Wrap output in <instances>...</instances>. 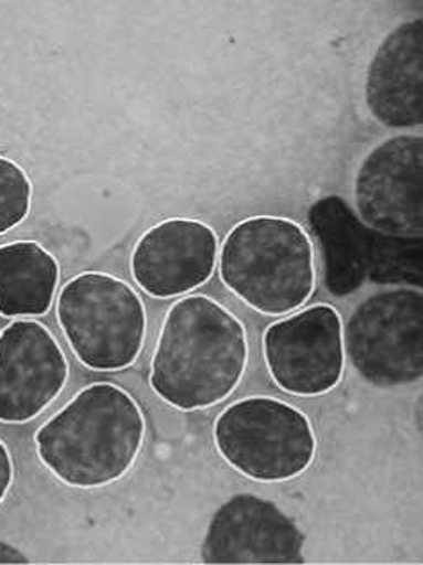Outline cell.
Segmentation results:
<instances>
[{
    "mask_svg": "<svg viewBox=\"0 0 423 565\" xmlns=\"http://www.w3.org/2000/svg\"><path fill=\"white\" fill-rule=\"evenodd\" d=\"M251 361L247 327L222 301L187 295L168 309L150 359L149 385L181 413L216 407L240 387Z\"/></svg>",
    "mask_w": 423,
    "mask_h": 565,
    "instance_id": "cell-1",
    "label": "cell"
},
{
    "mask_svg": "<svg viewBox=\"0 0 423 565\" xmlns=\"http://www.w3.org/2000/svg\"><path fill=\"white\" fill-rule=\"evenodd\" d=\"M145 437L147 419L135 396L112 382H95L38 428L34 448L52 477L92 491L130 473Z\"/></svg>",
    "mask_w": 423,
    "mask_h": 565,
    "instance_id": "cell-2",
    "label": "cell"
},
{
    "mask_svg": "<svg viewBox=\"0 0 423 565\" xmlns=\"http://www.w3.org/2000/svg\"><path fill=\"white\" fill-rule=\"evenodd\" d=\"M219 275L225 289L252 311L284 318L315 295V245L295 220L251 216L237 222L220 245Z\"/></svg>",
    "mask_w": 423,
    "mask_h": 565,
    "instance_id": "cell-3",
    "label": "cell"
},
{
    "mask_svg": "<svg viewBox=\"0 0 423 565\" xmlns=\"http://www.w3.org/2000/svg\"><path fill=\"white\" fill-rule=\"evenodd\" d=\"M56 320L86 370L118 373L135 366L147 339V307L124 278L83 271L61 288Z\"/></svg>",
    "mask_w": 423,
    "mask_h": 565,
    "instance_id": "cell-4",
    "label": "cell"
},
{
    "mask_svg": "<svg viewBox=\"0 0 423 565\" xmlns=\"http://www.w3.org/2000/svg\"><path fill=\"white\" fill-rule=\"evenodd\" d=\"M213 443L236 473L261 483L303 477L318 454L309 416L274 396H247L228 405L214 419Z\"/></svg>",
    "mask_w": 423,
    "mask_h": 565,
    "instance_id": "cell-5",
    "label": "cell"
},
{
    "mask_svg": "<svg viewBox=\"0 0 423 565\" xmlns=\"http://www.w3.org/2000/svg\"><path fill=\"white\" fill-rule=\"evenodd\" d=\"M343 343L347 361L373 387L422 382V288L395 286L364 298L343 327Z\"/></svg>",
    "mask_w": 423,
    "mask_h": 565,
    "instance_id": "cell-6",
    "label": "cell"
},
{
    "mask_svg": "<svg viewBox=\"0 0 423 565\" xmlns=\"http://www.w3.org/2000/svg\"><path fill=\"white\" fill-rule=\"evenodd\" d=\"M263 359L275 387L298 398H320L343 381V320L335 306L315 303L266 327Z\"/></svg>",
    "mask_w": 423,
    "mask_h": 565,
    "instance_id": "cell-7",
    "label": "cell"
},
{
    "mask_svg": "<svg viewBox=\"0 0 423 565\" xmlns=\"http://www.w3.org/2000/svg\"><path fill=\"white\" fill-rule=\"evenodd\" d=\"M352 209L372 231L393 237L423 234V136L382 139L353 177Z\"/></svg>",
    "mask_w": 423,
    "mask_h": 565,
    "instance_id": "cell-8",
    "label": "cell"
},
{
    "mask_svg": "<svg viewBox=\"0 0 423 565\" xmlns=\"http://www.w3.org/2000/svg\"><path fill=\"white\" fill-rule=\"evenodd\" d=\"M304 544L303 530L274 501L240 492L214 512L200 558L211 565H300Z\"/></svg>",
    "mask_w": 423,
    "mask_h": 565,
    "instance_id": "cell-9",
    "label": "cell"
},
{
    "mask_svg": "<svg viewBox=\"0 0 423 565\" xmlns=\"http://www.w3.org/2000/svg\"><path fill=\"white\" fill-rule=\"evenodd\" d=\"M71 381V362L47 324L11 321L0 334V423L25 425L42 416Z\"/></svg>",
    "mask_w": 423,
    "mask_h": 565,
    "instance_id": "cell-10",
    "label": "cell"
},
{
    "mask_svg": "<svg viewBox=\"0 0 423 565\" xmlns=\"http://www.w3.org/2000/svg\"><path fill=\"white\" fill-rule=\"evenodd\" d=\"M219 252V234L202 220H163L133 246L130 275L156 300L187 297L213 278Z\"/></svg>",
    "mask_w": 423,
    "mask_h": 565,
    "instance_id": "cell-11",
    "label": "cell"
},
{
    "mask_svg": "<svg viewBox=\"0 0 423 565\" xmlns=\"http://www.w3.org/2000/svg\"><path fill=\"white\" fill-rule=\"evenodd\" d=\"M364 103L373 120L387 129L422 127V17L399 23L377 46L368 63Z\"/></svg>",
    "mask_w": 423,
    "mask_h": 565,
    "instance_id": "cell-12",
    "label": "cell"
},
{
    "mask_svg": "<svg viewBox=\"0 0 423 565\" xmlns=\"http://www.w3.org/2000/svg\"><path fill=\"white\" fill-rule=\"evenodd\" d=\"M307 222L320 248L327 291L343 298L363 288L372 274L376 231L368 228L352 205L338 195L313 202Z\"/></svg>",
    "mask_w": 423,
    "mask_h": 565,
    "instance_id": "cell-13",
    "label": "cell"
},
{
    "mask_svg": "<svg viewBox=\"0 0 423 565\" xmlns=\"http://www.w3.org/2000/svg\"><path fill=\"white\" fill-rule=\"evenodd\" d=\"M56 255L33 239L0 245V315L24 320L51 311L60 288Z\"/></svg>",
    "mask_w": 423,
    "mask_h": 565,
    "instance_id": "cell-14",
    "label": "cell"
},
{
    "mask_svg": "<svg viewBox=\"0 0 423 565\" xmlns=\"http://www.w3.org/2000/svg\"><path fill=\"white\" fill-rule=\"evenodd\" d=\"M31 177L19 162L0 153V236L19 227L33 209Z\"/></svg>",
    "mask_w": 423,
    "mask_h": 565,
    "instance_id": "cell-15",
    "label": "cell"
},
{
    "mask_svg": "<svg viewBox=\"0 0 423 565\" xmlns=\"http://www.w3.org/2000/svg\"><path fill=\"white\" fill-rule=\"evenodd\" d=\"M14 483V460L10 448L0 439V505L4 503Z\"/></svg>",
    "mask_w": 423,
    "mask_h": 565,
    "instance_id": "cell-16",
    "label": "cell"
},
{
    "mask_svg": "<svg viewBox=\"0 0 423 565\" xmlns=\"http://www.w3.org/2000/svg\"><path fill=\"white\" fill-rule=\"evenodd\" d=\"M2 564H31L24 552L13 544L0 541V565Z\"/></svg>",
    "mask_w": 423,
    "mask_h": 565,
    "instance_id": "cell-17",
    "label": "cell"
}]
</instances>
